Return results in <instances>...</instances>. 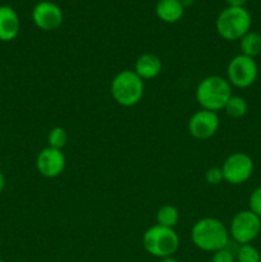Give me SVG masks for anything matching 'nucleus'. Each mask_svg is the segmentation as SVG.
<instances>
[{"instance_id": "obj_18", "label": "nucleus", "mask_w": 261, "mask_h": 262, "mask_svg": "<svg viewBox=\"0 0 261 262\" xmlns=\"http://www.w3.org/2000/svg\"><path fill=\"white\" fill-rule=\"evenodd\" d=\"M234 255L237 262H261L260 252L251 243L250 245H240Z\"/></svg>"}, {"instance_id": "obj_27", "label": "nucleus", "mask_w": 261, "mask_h": 262, "mask_svg": "<svg viewBox=\"0 0 261 262\" xmlns=\"http://www.w3.org/2000/svg\"><path fill=\"white\" fill-rule=\"evenodd\" d=\"M0 262H7V261H4V260H0Z\"/></svg>"}, {"instance_id": "obj_14", "label": "nucleus", "mask_w": 261, "mask_h": 262, "mask_svg": "<svg viewBox=\"0 0 261 262\" xmlns=\"http://www.w3.org/2000/svg\"><path fill=\"white\" fill-rule=\"evenodd\" d=\"M183 4L181 0H159L155 12L160 20L165 23H177L182 19L184 14Z\"/></svg>"}, {"instance_id": "obj_7", "label": "nucleus", "mask_w": 261, "mask_h": 262, "mask_svg": "<svg viewBox=\"0 0 261 262\" xmlns=\"http://www.w3.org/2000/svg\"><path fill=\"white\" fill-rule=\"evenodd\" d=\"M258 67L255 59L240 54L230 59L227 67V79L230 86L237 89H247L256 82Z\"/></svg>"}, {"instance_id": "obj_5", "label": "nucleus", "mask_w": 261, "mask_h": 262, "mask_svg": "<svg viewBox=\"0 0 261 262\" xmlns=\"http://www.w3.org/2000/svg\"><path fill=\"white\" fill-rule=\"evenodd\" d=\"M142 245L148 255L158 258L171 257L179 248V237L173 228L154 225L142 235Z\"/></svg>"}, {"instance_id": "obj_9", "label": "nucleus", "mask_w": 261, "mask_h": 262, "mask_svg": "<svg viewBox=\"0 0 261 262\" xmlns=\"http://www.w3.org/2000/svg\"><path fill=\"white\" fill-rule=\"evenodd\" d=\"M220 125L219 117L215 112L201 109L188 120V132L196 140H209L214 137Z\"/></svg>"}, {"instance_id": "obj_10", "label": "nucleus", "mask_w": 261, "mask_h": 262, "mask_svg": "<svg viewBox=\"0 0 261 262\" xmlns=\"http://www.w3.org/2000/svg\"><path fill=\"white\" fill-rule=\"evenodd\" d=\"M64 15L55 3L42 0L33 7L32 20L37 28L42 31H55L63 25Z\"/></svg>"}, {"instance_id": "obj_23", "label": "nucleus", "mask_w": 261, "mask_h": 262, "mask_svg": "<svg viewBox=\"0 0 261 262\" xmlns=\"http://www.w3.org/2000/svg\"><path fill=\"white\" fill-rule=\"evenodd\" d=\"M228 7H245L247 0H225Z\"/></svg>"}, {"instance_id": "obj_6", "label": "nucleus", "mask_w": 261, "mask_h": 262, "mask_svg": "<svg viewBox=\"0 0 261 262\" xmlns=\"http://www.w3.org/2000/svg\"><path fill=\"white\" fill-rule=\"evenodd\" d=\"M229 235L238 245H250L261 232V217L255 212L242 210L233 216L229 225Z\"/></svg>"}, {"instance_id": "obj_8", "label": "nucleus", "mask_w": 261, "mask_h": 262, "mask_svg": "<svg viewBox=\"0 0 261 262\" xmlns=\"http://www.w3.org/2000/svg\"><path fill=\"white\" fill-rule=\"evenodd\" d=\"M224 181L233 186L243 184L253 173V161L245 152H233L228 156L222 165Z\"/></svg>"}, {"instance_id": "obj_12", "label": "nucleus", "mask_w": 261, "mask_h": 262, "mask_svg": "<svg viewBox=\"0 0 261 262\" xmlns=\"http://www.w3.org/2000/svg\"><path fill=\"white\" fill-rule=\"evenodd\" d=\"M20 30L19 17L9 5H0V41L9 42L18 36Z\"/></svg>"}, {"instance_id": "obj_20", "label": "nucleus", "mask_w": 261, "mask_h": 262, "mask_svg": "<svg viewBox=\"0 0 261 262\" xmlns=\"http://www.w3.org/2000/svg\"><path fill=\"white\" fill-rule=\"evenodd\" d=\"M248 207L252 212H255L257 216L261 217V186L252 191L248 199Z\"/></svg>"}, {"instance_id": "obj_21", "label": "nucleus", "mask_w": 261, "mask_h": 262, "mask_svg": "<svg viewBox=\"0 0 261 262\" xmlns=\"http://www.w3.org/2000/svg\"><path fill=\"white\" fill-rule=\"evenodd\" d=\"M205 179L209 184L211 186H217V184L222 183L224 181V176H223L222 168H217V166H212V168L207 169L206 174H205Z\"/></svg>"}, {"instance_id": "obj_25", "label": "nucleus", "mask_w": 261, "mask_h": 262, "mask_svg": "<svg viewBox=\"0 0 261 262\" xmlns=\"http://www.w3.org/2000/svg\"><path fill=\"white\" fill-rule=\"evenodd\" d=\"M181 3L183 4L184 8H187V7H191V5H193L194 0H181Z\"/></svg>"}, {"instance_id": "obj_11", "label": "nucleus", "mask_w": 261, "mask_h": 262, "mask_svg": "<svg viewBox=\"0 0 261 262\" xmlns=\"http://www.w3.org/2000/svg\"><path fill=\"white\" fill-rule=\"evenodd\" d=\"M66 168V156L61 150L45 147L38 152L36 158V169L45 178H56L63 173Z\"/></svg>"}, {"instance_id": "obj_2", "label": "nucleus", "mask_w": 261, "mask_h": 262, "mask_svg": "<svg viewBox=\"0 0 261 262\" xmlns=\"http://www.w3.org/2000/svg\"><path fill=\"white\" fill-rule=\"evenodd\" d=\"M232 95V86L222 76L206 77L196 89V100L201 109L215 113L224 109Z\"/></svg>"}, {"instance_id": "obj_24", "label": "nucleus", "mask_w": 261, "mask_h": 262, "mask_svg": "<svg viewBox=\"0 0 261 262\" xmlns=\"http://www.w3.org/2000/svg\"><path fill=\"white\" fill-rule=\"evenodd\" d=\"M5 184H7V179H5L4 174L0 171V193L5 189Z\"/></svg>"}, {"instance_id": "obj_15", "label": "nucleus", "mask_w": 261, "mask_h": 262, "mask_svg": "<svg viewBox=\"0 0 261 262\" xmlns=\"http://www.w3.org/2000/svg\"><path fill=\"white\" fill-rule=\"evenodd\" d=\"M241 54L255 59L261 54V35L255 31H250L240 40Z\"/></svg>"}, {"instance_id": "obj_16", "label": "nucleus", "mask_w": 261, "mask_h": 262, "mask_svg": "<svg viewBox=\"0 0 261 262\" xmlns=\"http://www.w3.org/2000/svg\"><path fill=\"white\" fill-rule=\"evenodd\" d=\"M179 222V211L173 205H164L156 212V223L158 225L166 228H176Z\"/></svg>"}, {"instance_id": "obj_4", "label": "nucleus", "mask_w": 261, "mask_h": 262, "mask_svg": "<svg viewBox=\"0 0 261 262\" xmlns=\"http://www.w3.org/2000/svg\"><path fill=\"white\" fill-rule=\"evenodd\" d=\"M252 18L245 7H227L216 18V31L227 41L241 40L251 31Z\"/></svg>"}, {"instance_id": "obj_19", "label": "nucleus", "mask_w": 261, "mask_h": 262, "mask_svg": "<svg viewBox=\"0 0 261 262\" xmlns=\"http://www.w3.org/2000/svg\"><path fill=\"white\" fill-rule=\"evenodd\" d=\"M68 132L63 127H55L49 132L48 135V143L49 147L61 150L68 142Z\"/></svg>"}, {"instance_id": "obj_1", "label": "nucleus", "mask_w": 261, "mask_h": 262, "mask_svg": "<svg viewBox=\"0 0 261 262\" xmlns=\"http://www.w3.org/2000/svg\"><path fill=\"white\" fill-rule=\"evenodd\" d=\"M229 230L215 217H204L194 223L191 230L192 243L204 252H216L229 246Z\"/></svg>"}, {"instance_id": "obj_26", "label": "nucleus", "mask_w": 261, "mask_h": 262, "mask_svg": "<svg viewBox=\"0 0 261 262\" xmlns=\"http://www.w3.org/2000/svg\"><path fill=\"white\" fill-rule=\"evenodd\" d=\"M159 262H181L179 260H177V258H174L173 256L171 257H166V258H161Z\"/></svg>"}, {"instance_id": "obj_17", "label": "nucleus", "mask_w": 261, "mask_h": 262, "mask_svg": "<svg viewBox=\"0 0 261 262\" xmlns=\"http://www.w3.org/2000/svg\"><path fill=\"white\" fill-rule=\"evenodd\" d=\"M225 113H227L228 117L234 118V119H238V118L245 117L246 113L248 110L247 101H246L243 97L237 96V95H232L228 102L224 106Z\"/></svg>"}, {"instance_id": "obj_13", "label": "nucleus", "mask_w": 261, "mask_h": 262, "mask_svg": "<svg viewBox=\"0 0 261 262\" xmlns=\"http://www.w3.org/2000/svg\"><path fill=\"white\" fill-rule=\"evenodd\" d=\"M161 69H163L161 59L158 55L151 53H146L138 56L135 64L136 74L140 78H142L143 81L156 78L161 73Z\"/></svg>"}, {"instance_id": "obj_3", "label": "nucleus", "mask_w": 261, "mask_h": 262, "mask_svg": "<svg viewBox=\"0 0 261 262\" xmlns=\"http://www.w3.org/2000/svg\"><path fill=\"white\" fill-rule=\"evenodd\" d=\"M110 94L117 104L124 107H132L142 100L145 94L143 79L136 74L135 71L119 72L113 78L110 84Z\"/></svg>"}, {"instance_id": "obj_22", "label": "nucleus", "mask_w": 261, "mask_h": 262, "mask_svg": "<svg viewBox=\"0 0 261 262\" xmlns=\"http://www.w3.org/2000/svg\"><path fill=\"white\" fill-rule=\"evenodd\" d=\"M210 262H235V255L229 248H223L212 253Z\"/></svg>"}, {"instance_id": "obj_28", "label": "nucleus", "mask_w": 261, "mask_h": 262, "mask_svg": "<svg viewBox=\"0 0 261 262\" xmlns=\"http://www.w3.org/2000/svg\"><path fill=\"white\" fill-rule=\"evenodd\" d=\"M0 77H2V74H0Z\"/></svg>"}]
</instances>
